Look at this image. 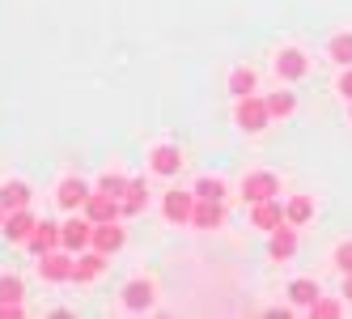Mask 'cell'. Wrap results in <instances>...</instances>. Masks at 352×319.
Segmentation results:
<instances>
[{"label": "cell", "instance_id": "22", "mask_svg": "<svg viewBox=\"0 0 352 319\" xmlns=\"http://www.w3.org/2000/svg\"><path fill=\"white\" fill-rule=\"evenodd\" d=\"M267 111H272V119H289L297 111V94L293 90H272L267 94Z\"/></svg>", "mask_w": 352, "mask_h": 319}, {"label": "cell", "instance_id": "20", "mask_svg": "<svg viewBox=\"0 0 352 319\" xmlns=\"http://www.w3.org/2000/svg\"><path fill=\"white\" fill-rule=\"evenodd\" d=\"M289 298H293V307H306V311H310V307L322 298V285H318L314 277H297V281L289 285Z\"/></svg>", "mask_w": 352, "mask_h": 319}, {"label": "cell", "instance_id": "8", "mask_svg": "<svg viewBox=\"0 0 352 319\" xmlns=\"http://www.w3.org/2000/svg\"><path fill=\"white\" fill-rule=\"evenodd\" d=\"M162 213H166V222H174V226H191V213H195V187H191V192H166Z\"/></svg>", "mask_w": 352, "mask_h": 319}, {"label": "cell", "instance_id": "19", "mask_svg": "<svg viewBox=\"0 0 352 319\" xmlns=\"http://www.w3.org/2000/svg\"><path fill=\"white\" fill-rule=\"evenodd\" d=\"M119 205H123V217H140V213L148 209V183H144V179H132Z\"/></svg>", "mask_w": 352, "mask_h": 319}, {"label": "cell", "instance_id": "28", "mask_svg": "<svg viewBox=\"0 0 352 319\" xmlns=\"http://www.w3.org/2000/svg\"><path fill=\"white\" fill-rule=\"evenodd\" d=\"M340 311H344V302H340V298H318V302L310 307V315H314V319H336Z\"/></svg>", "mask_w": 352, "mask_h": 319}, {"label": "cell", "instance_id": "21", "mask_svg": "<svg viewBox=\"0 0 352 319\" xmlns=\"http://www.w3.org/2000/svg\"><path fill=\"white\" fill-rule=\"evenodd\" d=\"M310 217H314V196H306V192L293 196V200L285 205V222H289V226H306Z\"/></svg>", "mask_w": 352, "mask_h": 319}, {"label": "cell", "instance_id": "6", "mask_svg": "<svg viewBox=\"0 0 352 319\" xmlns=\"http://www.w3.org/2000/svg\"><path fill=\"white\" fill-rule=\"evenodd\" d=\"M183 150L179 145H153V150H148V170H153V175H162V179H174L183 170Z\"/></svg>", "mask_w": 352, "mask_h": 319}, {"label": "cell", "instance_id": "14", "mask_svg": "<svg viewBox=\"0 0 352 319\" xmlns=\"http://www.w3.org/2000/svg\"><path fill=\"white\" fill-rule=\"evenodd\" d=\"M123 243H128V234H123L119 217H115V222H98V226H94V247L102 251V256H115Z\"/></svg>", "mask_w": 352, "mask_h": 319}, {"label": "cell", "instance_id": "32", "mask_svg": "<svg viewBox=\"0 0 352 319\" xmlns=\"http://www.w3.org/2000/svg\"><path fill=\"white\" fill-rule=\"evenodd\" d=\"M5 217H9V213H5V209H0V226H5Z\"/></svg>", "mask_w": 352, "mask_h": 319}, {"label": "cell", "instance_id": "10", "mask_svg": "<svg viewBox=\"0 0 352 319\" xmlns=\"http://www.w3.org/2000/svg\"><path fill=\"white\" fill-rule=\"evenodd\" d=\"M107 264H111V256H102L98 247H94V251L85 247V251L77 256V268H72V281H77V285H89V281H98V277L107 273Z\"/></svg>", "mask_w": 352, "mask_h": 319}, {"label": "cell", "instance_id": "31", "mask_svg": "<svg viewBox=\"0 0 352 319\" xmlns=\"http://www.w3.org/2000/svg\"><path fill=\"white\" fill-rule=\"evenodd\" d=\"M344 298L352 302V273H344Z\"/></svg>", "mask_w": 352, "mask_h": 319}, {"label": "cell", "instance_id": "23", "mask_svg": "<svg viewBox=\"0 0 352 319\" xmlns=\"http://www.w3.org/2000/svg\"><path fill=\"white\" fill-rule=\"evenodd\" d=\"M327 56H331L340 68H348L352 64V30H340L331 43H327Z\"/></svg>", "mask_w": 352, "mask_h": 319}, {"label": "cell", "instance_id": "16", "mask_svg": "<svg viewBox=\"0 0 352 319\" xmlns=\"http://www.w3.org/2000/svg\"><path fill=\"white\" fill-rule=\"evenodd\" d=\"M267 256L280 260V264L293 260V256H297V226H289V222L276 226V230H272V243H267Z\"/></svg>", "mask_w": 352, "mask_h": 319}, {"label": "cell", "instance_id": "18", "mask_svg": "<svg viewBox=\"0 0 352 319\" xmlns=\"http://www.w3.org/2000/svg\"><path fill=\"white\" fill-rule=\"evenodd\" d=\"M30 183L26 179H5V183H0V209H5V213H13V209H26L30 205Z\"/></svg>", "mask_w": 352, "mask_h": 319}, {"label": "cell", "instance_id": "2", "mask_svg": "<svg viewBox=\"0 0 352 319\" xmlns=\"http://www.w3.org/2000/svg\"><path fill=\"white\" fill-rule=\"evenodd\" d=\"M272 72H276V81H280V85H293V81H301L310 72V56L301 52V47H280L276 60H272Z\"/></svg>", "mask_w": 352, "mask_h": 319}, {"label": "cell", "instance_id": "29", "mask_svg": "<svg viewBox=\"0 0 352 319\" xmlns=\"http://www.w3.org/2000/svg\"><path fill=\"white\" fill-rule=\"evenodd\" d=\"M336 268H340V273H352V238L336 247Z\"/></svg>", "mask_w": 352, "mask_h": 319}, {"label": "cell", "instance_id": "11", "mask_svg": "<svg viewBox=\"0 0 352 319\" xmlns=\"http://www.w3.org/2000/svg\"><path fill=\"white\" fill-rule=\"evenodd\" d=\"M89 192H94V187H89L85 179L68 175V179H64V183L56 187V205H60V209H68V213H77V209H81V205L89 200Z\"/></svg>", "mask_w": 352, "mask_h": 319}, {"label": "cell", "instance_id": "12", "mask_svg": "<svg viewBox=\"0 0 352 319\" xmlns=\"http://www.w3.org/2000/svg\"><path fill=\"white\" fill-rule=\"evenodd\" d=\"M250 226H255V230H276V226H285V205L280 200H276V196H272V200H259V205H250Z\"/></svg>", "mask_w": 352, "mask_h": 319}, {"label": "cell", "instance_id": "26", "mask_svg": "<svg viewBox=\"0 0 352 319\" xmlns=\"http://www.w3.org/2000/svg\"><path fill=\"white\" fill-rule=\"evenodd\" d=\"M225 192H230V183H225L221 175H204L195 183V196H204V200H225Z\"/></svg>", "mask_w": 352, "mask_h": 319}, {"label": "cell", "instance_id": "3", "mask_svg": "<svg viewBox=\"0 0 352 319\" xmlns=\"http://www.w3.org/2000/svg\"><path fill=\"white\" fill-rule=\"evenodd\" d=\"M276 192H280V179H276L272 170H250V175H242V200H246V205L272 200Z\"/></svg>", "mask_w": 352, "mask_h": 319}, {"label": "cell", "instance_id": "1", "mask_svg": "<svg viewBox=\"0 0 352 319\" xmlns=\"http://www.w3.org/2000/svg\"><path fill=\"white\" fill-rule=\"evenodd\" d=\"M234 124L242 128V132H263L267 124H272V111H267V98H259V94H246V98H238V107H234Z\"/></svg>", "mask_w": 352, "mask_h": 319}, {"label": "cell", "instance_id": "9", "mask_svg": "<svg viewBox=\"0 0 352 319\" xmlns=\"http://www.w3.org/2000/svg\"><path fill=\"white\" fill-rule=\"evenodd\" d=\"M81 213L98 226V222H115V217H123V205L115 200V196H107V192H89V200L81 205Z\"/></svg>", "mask_w": 352, "mask_h": 319}, {"label": "cell", "instance_id": "7", "mask_svg": "<svg viewBox=\"0 0 352 319\" xmlns=\"http://www.w3.org/2000/svg\"><path fill=\"white\" fill-rule=\"evenodd\" d=\"M153 298H157V289H153V281H148V277H136V281H128V285H123V294H119L123 311H132V315L148 311V307H153Z\"/></svg>", "mask_w": 352, "mask_h": 319}, {"label": "cell", "instance_id": "27", "mask_svg": "<svg viewBox=\"0 0 352 319\" xmlns=\"http://www.w3.org/2000/svg\"><path fill=\"white\" fill-rule=\"evenodd\" d=\"M26 298V285L17 273H0V302H21Z\"/></svg>", "mask_w": 352, "mask_h": 319}, {"label": "cell", "instance_id": "25", "mask_svg": "<svg viewBox=\"0 0 352 319\" xmlns=\"http://www.w3.org/2000/svg\"><path fill=\"white\" fill-rule=\"evenodd\" d=\"M128 175H123V170H107L102 179H98V192H107V196H115V200H123V192H128Z\"/></svg>", "mask_w": 352, "mask_h": 319}, {"label": "cell", "instance_id": "13", "mask_svg": "<svg viewBox=\"0 0 352 319\" xmlns=\"http://www.w3.org/2000/svg\"><path fill=\"white\" fill-rule=\"evenodd\" d=\"M191 226H195V230H217V226H225V205H221V200H204V196H195Z\"/></svg>", "mask_w": 352, "mask_h": 319}, {"label": "cell", "instance_id": "4", "mask_svg": "<svg viewBox=\"0 0 352 319\" xmlns=\"http://www.w3.org/2000/svg\"><path fill=\"white\" fill-rule=\"evenodd\" d=\"M60 238H64V247H68L72 256H81L85 247H94V222H89V217H85V213H81V217H77V213H72V217H68V222L60 226Z\"/></svg>", "mask_w": 352, "mask_h": 319}, {"label": "cell", "instance_id": "15", "mask_svg": "<svg viewBox=\"0 0 352 319\" xmlns=\"http://www.w3.org/2000/svg\"><path fill=\"white\" fill-rule=\"evenodd\" d=\"M26 247H30L34 256H47V251L64 247V238H60V222H38V226H34V234L26 238Z\"/></svg>", "mask_w": 352, "mask_h": 319}, {"label": "cell", "instance_id": "24", "mask_svg": "<svg viewBox=\"0 0 352 319\" xmlns=\"http://www.w3.org/2000/svg\"><path fill=\"white\" fill-rule=\"evenodd\" d=\"M259 77H255V68H234L230 72V94L234 98H246V94H255Z\"/></svg>", "mask_w": 352, "mask_h": 319}, {"label": "cell", "instance_id": "5", "mask_svg": "<svg viewBox=\"0 0 352 319\" xmlns=\"http://www.w3.org/2000/svg\"><path fill=\"white\" fill-rule=\"evenodd\" d=\"M72 268H77V256H72L68 247L60 251H47V256H38V277L43 281H72Z\"/></svg>", "mask_w": 352, "mask_h": 319}, {"label": "cell", "instance_id": "30", "mask_svg": "<svg viewBox=\"0 0 352 319\" xmlns=\"http://www.w3.org/2000/svg\"><path fill=\"white\" fill-rule=\"evenodd\" d=\"M336 94L344 98V103H352V64L340 72V81H336Z\"/></svg>", "mask_w": 352, "mask_h": 319}, {"label": "cell", "instance_id": "17", "mask_svg": "<svg viewBox=\"0 0 352 319\" xmlns=\"http://www.w3.org/2000/svg\"><path fill=\"white\" fill-rule=\"evenodd\" d=\"M34 226H38V217H34L30 209H13V213L5 217V226H0V230L9 234V243H26V238L34 234Z\"/></svg>", "mask_w": 352, "mask_h": 319}]
</instances>
